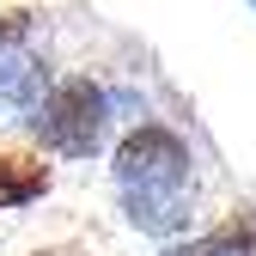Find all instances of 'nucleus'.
Masks as SVG:
<instances>
[{
  "label": "nucleus",
  "mask_w": 256,
  "mask_h": 256,
  "mask_svg": "<svg viewBox=\"0 0 256 256\" xmlns=\"http://www.w3.org/2000/svg\"><path fill=\"white\" fill-rule=\"evenodd\" d=\"M30 128H37V140L49 152H61V158H92V152L104 146V134H110V92L74 74V80L49 86L43 98H37Z\"/></svg>",
  "instance_id": "f257e3e1"
},
{
  "label": "nucleus",
  "mask_w": 256,
  "mask_h": 256,
  "mask_svg": "<svg viewBox=\"0 0 256 256\" xmlns=\"http://www.w3.org/2000/svg\"><path fill=\"white\" fill-rule=\"evenodd\" d=\"M189 165H196L189 146L158 122L128 128L116 146V183L122 189H177V183H189Z\"/></svg>",
  "instance_id": "f03ea898"
},
{
  "label": "nucleus",
  "mask_w": 256,
  "mask_h": 256,
  "mask_svg": "<svg viewBox=\"0 0 256 256\" xmlns=\"http://www.w3.org/2000/svg\"><path fill=\"white\" fill-rule=\"evenodd\" d=\"M122 208H128V226H140L152 238H177L189 226V208H196V183H177V189H122Z\"/></svg>",
  "instance_id": "7ed1b4c3"
},
{
  "label": "nucleus",
  "mask_w": 256,
  "mask_h": 256,
  "mask_svg": "<svg viewBox=\"0 0 256 256\" xmlns=\"http://www.w3.org/2000/svg\"><path fill=\"white\" fill-rule=\"evenodd\" d=\"M49 196V165L24 152H0V214L6 208H30Z\"/></svg>",
  "instance_id": "20e7f679"
},
{
  "label": "nucleus",
  "mask_w": 256,
  "mask_h": 256,
  "mask_svg": "<svg viewBox=\"0 0 256 256\" xmlns=\"http://www.w3.org/2000/svg\"><path fill=\"white\" fill-rule=\"evenodd\" d=\"M37 98H43V68L30 55L0 49V110H37Z\"/></svg>",
  "instance_id": "39448f33"
},
{
  "label": "nucleus",
  "mask_w": 256,
  "mask_h": 256,
  "mask_svg": "<svg viewBox=\"0 0 256 256\" xmlns=\"http://www.w3.org/2000/svg\"><path fill=\"white\" fill-rule=\"evenodd\" d=\"M214 238H220L226 256H256V214H250V208H232V214L214 226Z\"/></svg>",
  "instance_id": "423d86ee"
},
{
  "label": "nucleus",
  "mask_w": 256,
  "mask_h": 256,
  "mask_svg": "<svg viewBox=\"0 0 256 256\" xmlns=\"http://www.w3.org/2000/svg\"><path fill=\"white\" fill-rule=\"evenodd\" d=\"M165 256H226V250H220V238L208 232V238H189V244H171Z\"/></svg>",
  "instance_id": "0eeeda50"
},
{
  "label": "nucleus",
  "mask_w": 256,
  "mask_h": 256,
  "mask_svg": "<svg viewBox=\"0 0 256 256\" xmlns=\"http://www.w3.org/2000/svg\"><path fill=\"white\" fill-rule=\"evenodd\" d=\"M24 30H30V12H0V43H12V37H24Z\"/></svg>",
  "instance_id": "6e6552de"
},
{
  "label": "nucleus",
  "mask_w": 256,
  "mask_h": 256,
  "mask_svg": "<svg viewBox=\"0 0 256 256\" xmlns=\"http://www.w3.org/2000/svg\"><path fill=\"white\" fill-rule=\"evenodd\" d=\"M37 256H86V250H74V244H55V250H37Z\"/></svg>",
  "instance_id": "1a4fd4ad"
}]
</instances>
